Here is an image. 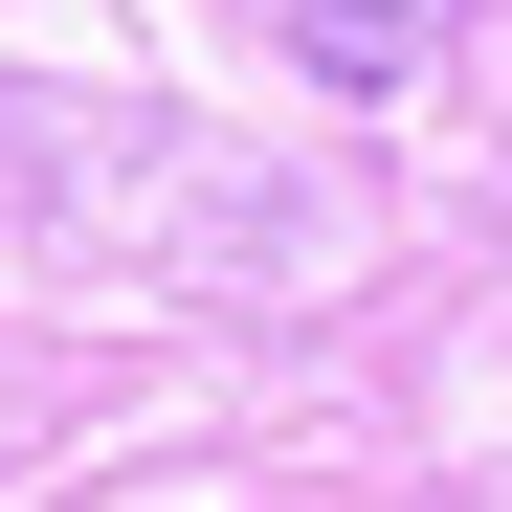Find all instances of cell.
<instances>
[{
  "label": "cell",
  "mask_w": 512,
  "mask_h": 512,
  "mask_svg": "<svg viewBox=\"0 0 512 512\" xmlns=\"http://www.w3.org/2000/svg\"><path fill=\"white\" fill-rule=\"evenodd\" d=\"M446 23H468V0H290V45L334 67V90H401V67L446 45Z\"/></svg>",
  "instance_id": "1"
}]
</instances>
